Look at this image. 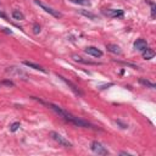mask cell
<instances>
[{"mask_svg":"<svg viewBox=\"0 0 156 156\" xmlns=\"http://www.w3.org/2000/svg\"><path fill=\"white\" fill-rule=\"evenodd\" d=\"M147 48H148V43H147V40H145V39L139 38V39H137L136 41H134V49H136V50L144 51Z\"/></svg>","mask_w":156,"mask_h":156,"instance_id":"8","label":"cell"},{"mask_svg":"<svg viewBox=\"0 0 156 156\" xmlns=\"http://www.w3.org/2000/svg\"><path fill=\"white\" fill-rule=\"evenodd\" d=\"M139 83H140V84H143L144 87L150 88V89H155V88H156L155 83L150 82V81H148V79H145V78H139Z\"/></svg>","mask_w":156,"mask_h":156,"instance_id":"12","label":"cell"},{"mask_svg":"<svg viewBox=\"0 0 156 156\" xmlns=\"http://www.w3.org/2000/svg\"><path fill=\"white\" fill-rule=\"evenodd\" d=\"M34 3L38 5V6H40L41 9L44 10L45 12H48V14H50L51 16H54L55 18H61L62 17V14L61 12H59L58 10H55V9H53V7H50V6H48L46 4H44V3H41V1H39V0H34Z\"/></svg>","mask_w":156,"mask_h":156,"instance_id":"3","label":"cell"},{"mask_svg":"<svg viewBox=\"0 0 156 156\" xmlns=\"http://www.w3.org/2000/svg\"><path fill=\"white\" fill-rule=\"evenodd\" d=\"M154 56H155V51H154L153 49L147 48V49L143 51V58H144L145 60H151Z\"/></svg>","mask_w":156,"mask_h":156,"instance_id":"11","label":"cell"},{"mask_svg":"<svg viewBox=\"0 0 156 156\" xmlns=\"http://www.w3.org/2000/svg\"><path fill=\"white\" fill-rule=\"evenodd\" d=\"M84 51H85V54L93 56V58H101L102 56V51L100 49L95 48V46H88V48L84 49Z\"/></svg>","mask_w":156,"mask_h":156,"instance_id":"7","label":"cell"},{"mask_svg":"<svg viewBox=\"0 0 156 156\" xmlns=\"http://www.w3.org/2000/svg\"><path fill=\"white\" fill-rule=\"evenodd\" d=\"M112 85H113V83H109V84H106V85L99 87V89H105V88H107V87H112Z\"/></svg>","mask_w":156,"mask_h":156,"instance_id":"21","label":"cell"},{"mask_svg":"<svg viewBox=\"0 0 156 156\" xmlns=\"http://www.w3.org/2000/svg\"><path fill=\"white\" fill-rule=\"evenodd\" d=\"M58 77L60 78V79H61V81H64V82L66 83V84H67V85H69V87L71 88V90H72V92H73V93H75V94H77V95H79V96H82V95H83V92H82V90L79 89V88H78V87H77V85L75 84V83H72L71 81H69V79H67V78H65L64 76H60V75H58Z\"/></svg>","mask_w":156,"mask_h":156,"instance_id":"5","label":"cell"},{"mask_svg":"<svg viewBox=\"0 0 156 156\" xmlns=\"http://www.w3.org/2000/svg\"><path fill=\"white\" fill-rule=\"evenodd\" d=\"M32 29H33V33H34V34H39V33H40V31H41L40 26H39L38 23H34V24H33V28H32Z\"/></svg>","mask_w":156,"mask_h":156,"instance_id":"18","label":"cell"},{"mask_svg":"<svg viewBox=\"0 0 156 156\" xmlns=\"http://www.w3.org/2000/svg\"><path fill=\"white\" fill-rule=\"evenodd\" d=\"M0 17H3L4 20H6V21H9V17L6 16V14H4V12H1V11H0Z\"/></svg>","mask_w":156,"mask_h":156,"instance_id":"22","label":"cell"},{"mask_svg":"<svg viewBox=\"0 0 156 156\" xmlns=\"http://www.w3.org/2000/svg\"><path fill=\"white\" fill-rule=\"evenodd\" d=\"M78 12H79L81 15H83V16H85V17H88V18H90V20H98V16H96V15L92 14V12H89V11H85V10H79Z\"/></svg>","mask_w":156,"mask_h":156,"instance_id":"13","label":"cell"},{"mask_svg":"<svg viewBox=\"0 0 156 156\" xmlns=\"http://www.w3.org/2000/svg\"><path fill=\"white\" fill-rule=\"evenodd\" d=\"M23 65H26L27 67H31V69H33V70H35V71H40V72H43V73H46V70L44 69V67H41L40 65L34 64V62H31V61H23Z\"/></svg>","mask_w":156,"mask_h":156,"instance_id":"9","label":"cell"},{"mask_svg":"<svg viewBox=\"0 0 156 156\" xmlns=\"http://www.w3.org/2000/svg\"><path fill=\"white\" fill-rule=\"evenodd\" d=\"M1 84L7 85V87H15V84H14L11 81H3V82H1Z\"/></svg>","mask_w":156,"mask_h":156,"instance_id":"20","label":"cell"},{"mask_svg":"<svg viewBox=\"0 0 156 156\" xmlns=\"http://www.w3.org/2000/svg\"><path fill=\"white\" fill-rule=\"evenodd\" d=\"M12 17L15 20H17V21H22L24 20V15L20 11V10H14L12 11Z\"/></svg>","mask_w":156,"mask_h":156,"instance_id":"14","label":"cell"},{"mask_svg":"<svg viewBox=\"0 0 156 156\" xmlns=\"http://www.w3.org/2000/svg\"><path fill=\"white\" fill-rule=\"evenodd\" d=\"M116 123L118 124V126H121V128H122V129H127V128H128V124H126V123L121 122V121H119V119H117Z\"/></svg>","mask_w":156,"mask_h":156,"instance_id":"19","label":"cell"},{"mask_svg":"<svg viewBox=\"0 0 156 156\" xmlns=\"http://www.w3.org/2000/svg\"><path fill=\"white\" fill-rule=\"evenodd\" d=\"M49 136L53 138L56 143H59L61 147H65V148H72V144L67 140L65 137H62L60 133H58V132H55V131H51L50 133H49Z\"/></svg>","mask_w":156,"mask_h":156,"instance_id":"2","label":"cell"},{"mask_svg":"<svg viewBox=\"0 0 156 156\" xmlns=\"http://www.w3.org/2000/svg\"><path fill=\"white\" fill-rule=\"evenodd\" d=\"M90 149H92L93 153H95V154H98V155H109L107 149L104 147L102 144L99 143V142H93V143L90 144Z\"/></svg>","mask_w":156,"mask_h":156,"instance_id":"4","label":"cell"},{"mask_svg":"<svg viewBox=\"0 0 156 156\" xmlns=\"http://www.w3.org/2000/svg\"><path fill=\"white\" fill-rule=\"evenodd\" d=\"M106 49H107V51H110V53L115 54V55H122L121 48L116 44H106Z\"/></svg>","mask_w":156,"mask_h":156,"instance_id":"10","label":"cell"},{"mask_svg":"<svg viewBox=\"0 0 156 156\" xmlns=\"http://www.w3.org/2000/svg\"><path fill=\"white\" fill-rule=\"evenodd\" d=\"M20 127H21L20 122H15V123H12L11 126H10V131H11V132H16Z\"/></svg>","mask_w":156,"mask_h":156,"instance_id":"17","label":"cell"},{"mask_svg":"<svg viewBox=\"0 0 156 156\" xmlns=\"http://www.w3.org/2000/svg\"><path fill=\"white\" fill-rule=\"evenodd\" d=\"M3 31H4V32H6V33H9V34H11V33H12L11 31H10V29H7V28H3Z\"/></svg>","mask_w":156,"mask_h":156,"instance_id":"23","label":"cell"},{"mask_svg":"<svg viewBox=\"0 0 156 156\" xmlns=\"http://www.w3.org/2000/svg\"><path fill=\"white\" fill-rule=\"evenodd\" d=\"M69 1L77 5H82V6H90V0H69Z\"/></svg>","mask_w":156,"mask_h":156,"instance_id":"15","label":"cell"},{"mask_svg":"<svg viewBox=\"0 0 156 156\" xmlns=\"http://www.w3.org/2000/svg\"><path fill=\"white\" fill-rule=\"evenodd\" d=\"M104 15H106L109 17H113V18H121L124 16V12H123V10L107 9V10H104Z\"/></svg>","mask_w":156,"mask_h":156,"instance_id":"6","label":"cell"},{"mask_svg":"<svg viewBox=\"0 0 156 156\" xmlns=\"http://www.w3.org/2000/svg\"><path fill=\"white\" fill-rule=\"evenodd\" d=\"M41 104H45L46 106H48L49 109H51L55 113H58V115L60 117H62L65 119V121L67 122H70L72 124H75V126L77 127H83V128H90V129H98L95 126H93L92 123H89L88 121H84V119H82L79 117H77V116H73L72 113H70L69 111H66L64 110L62 107L58 106V105H55V104H51V102H44V101H40Z\"/></svg>","mask_w":156,"mask_h":156,"instance_id":"1","label":"cell"},{"mask_svg":"<svg viewBox=\"0 0 156 156\" xmlns=\"http://www.w3.org/2000/svg\"><path fill=\"white\" fill-rule=\"evenodd\" d=\"M72 58H73L75 61L77 62H82V64H87V65H96L95 62H90V61H87V60H83L81 56H78V55H72Z\"/></svg>","mask_w":156,"mask_h":156,"instance_id":"16","label":"cell"}]
</instances>
